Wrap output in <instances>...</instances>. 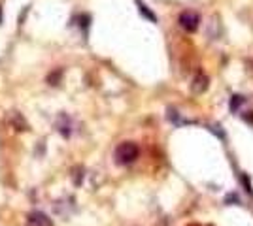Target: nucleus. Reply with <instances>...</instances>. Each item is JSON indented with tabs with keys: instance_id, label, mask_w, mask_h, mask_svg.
<instances>
[{
	"instance_id": "obj_1",
	"label": "nucleus",
	"mask_w": 253,
	"mask_h": 226,
	"mask_svg": "<svg viewBox=\"0 0 253 226\" xmlns=\"http://www.w3.org/2000/svg\"><path fill=\"white\" fill-rule=\"evenodd\" d=\"M138 155H140V149L134 141H123L114 151V161L119 166H128V164L136 162Z\"/></svg>"
},
{
	"instance_id": "obj_2",
	"label": "nucleus",
	"mask_w": 253,
	"mask_h": 226,
	"mask_svg": "<svg viewBox=\"0 0 253 226\" xmlns=\"http://www.w3.org/2000/svg\"><path fill=\"white\" fill-rule=\"evenodd\" d=\"M178 23L183 31H187V32H195V31L199 29V25H201V15L193 10H185V11H181V13H179Z\"/></svg>"
},
{
	"instance_id": "obj_3",
	"label": "nucleus",
	"mask_w": 253,
	"mask_h": 226,
	"mask_svg": "<svg viewBox=\"0 0 253 226\" xmlns=\"http://www.w3.org/2000/svg\"><path fill=\"white\" fill-rule=\"evenodd\" d=\"M27 226H53V221L42 211H31L27 217Z\"/></svg>"
},
{
	"instance_id": "obj_4",
	"label": "nucleus",
	"mask_w": 253,
	"mask_h": 226,
	"mask_svg": "<svg viewBox=\"0 0 253 226\" xmlns=\"http://www.w3.org/2000/svg\"><path fill=\"white\" fill-rule=\"evenodd\" d=\"M208 89V77L204 74H197L191 81V93L193 95H202Z\"/></svg>"
},
{
	"instance_id": "obj_5",
	"label": "nucleus",
	"mask_w": 253,
	"mask_h": 226,
	"mask_svg": "<svg viewBox=\"0 0 253 226\" xmlns=\"http://www.w3.org/2000/svg\"><path fill=\"white\" fill-rule=\"evenodd\" d=\"M136 6H138V10H140V13H142V15H144V17H148L149 21H157V15H155V13H153V11L149 10L148 6H146V4H144V2H142V0H136Z\"/></svg>"
},
{
	"instance_id": "obj_6",
	"label": "nucleus",
	"mask_w": 253,
	"mask_h": 226,
	"mask_svg": "<svg viewBox=\"0 0 253 226\" xmlns=\"http://www.w3.org/2000/svg\"><path fill=\"white\" fill-rule=\"evenodd\" d=\"M244 104V98L242 97H232L231 100V111H236Z\"/></svg>"
},
{
	"instance_id": "obj_7",
	"label": "nucleus",
	"mask_w": 253,
	"mask_h": 226,
	"mask_svg": "<svg viewBox=\"0 0 253 226\" xmlns=\"http://www.w3.org/2000/svg\"><path fill=\"white\" fill-rule=\"evenodd\" d=\"M0 21H2V10H0Z\"/></svg>"
}]
</instances>
